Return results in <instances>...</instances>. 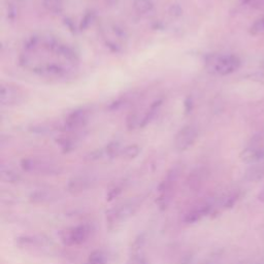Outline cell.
<instances>
[{"label": "cell", "mask_w": 264, "mask_h": 264, "mask_svg": "<svg viewBox=\"0 0 264 264\" xmlns=\"http://www.w3.org/2000/svg\"><path fill=\"white\" fill-rule=\"evenodd\" d=\"M24 100L23 91L14 85L3 84L0 87V101L4 106H15Z\"/></svg>", "instance_id": "6"}, {"label": "cell", "mask_w": 264, "mask_h": 264, "mask_svg": "<svg viewBox=\"0 0 264 264\" xmlns=\"http://www.w3.org/2000/svg\"><path fill=\"white\" fill-rule=\"evenodd\" d=\"M85 264H91V263H90V262H87V263H85Z\"/></svg>", "instance_id": "32"}, {"label": "cell", "mask_w": 264, "mask_h": 264, "mask_svg": "<svg viewBox=\"0 0 264 264\" xmlns=\"http://www.w3.org/2000/svg\"><path fill=\"white\" fill-rule=\"evenodd\" d=\"M181 264H188V262H182Z\"/></svg>", "instance_id": "31"}, {"label": "cell", "mask_w": 264, "mask_h": 264, "mask_svg": "<svg viewBox=\"0 0 264 264\" xmlns=\"http://www.w3.org/2000/svg\"><path fill=\"white\" fill-rule=\"evenodd\" d=\"M102 155H103L102 151H95V152L90 153V154L86 157V159H87V160H90V161H95V160L100 159V158L102 157Z\"/></svg>", "instance_id": "28"}, {"label": "cell", "mask_w": 264, "mask_h": 264, "mask_svg": "<svg viewBox=\"0 0 264 264\" xmlns=\"http://www.w3.org/2000/svg\"><path fill=\"white\" fill-rule=\"evenodd\" d=\"M91 179L87 176H75L68 180L66 190L71 194H79L86 191L91 186Z\"/></svg>", "instance_id": "9"}, {"label": "cell", "mask_w": 264, "mask_h": 264, "mask_svg": "<svg viewBox=\"0 0 264 264\" xmlns=\"http://www.w3.org/2000/svg\"><path fill=\"white\" fill-rule=\"evenodd\" d=\"M264 175V169L262 166H252L246 173V180L250 182H257L262 179Z\"/></svg>", "instance_id": "18"}, {"label": "cell", "mask_w": 264, "mask_h": 264, "mask_svg": "<svg viewBox=\"0 0 264 264\" xmlns=\"http://www.w3.org/2000/svg\"><path fill=\"white\" fill-rule=\"evenodd\" d=\"M239 157L244 163H255L264 157V152L257 148H247L240 153Z\"/></svg>", "instance_id": "15"}, {"label": "cell", "mask_w": 264, "mask_h": 264, "mask_svg": "<svg viewBox=\"0 0 264 264\" xmlns=\"http://www.w3.org/2000/svg\"><path fill=\"white\" fill-rule=\"evenodd\" d=\"M240 66V60L234 55L215 54L205 60L206 71L214 75H228L236 71Z\"/></svg>", "instance_id": "1"}, {"label": "cell", "mask_w": 264, "mask_h": 264, "mask_svg": "<svg viewBox=\"0 0 264 264\" xmlns=\"http://www.w3.org/2000/svg\"><path fill=\"white\" fill-rule=\"evenodd\" d=\"M213 209V205L210 202H203L197 205L194 209L188 212L184 217V222L186 224H193L200 221L203 217L209 215Z\"/></svg>", "instance_id": "8"}, {"label": "cell", "mask_w": 264, "mask_h": 264, "mask_svg": "<svg viewBox=\"0 0 264 264\" xmlns=\"http://www.w3.org/2000/svg\"><path fill=\"white\" fill-rule=\"evenodd\" d=\"M202 264H205V263H202Z\"/></svg>", "instance_id": "33"}, {"label": "cell", "mask_w": 264, "mask_h": 264, "mask_svg": "<svg viewBox=\"0 0 264 264\" xmlns=\"http://www.w3.org/2000/svg\"><path fill=\"white\" fill-rule=\"evenodd\" d=\"M16 243L20 248H42L49 244V240L37 235H21L16 238Z\"/></svg>", "instance_id": "12"}, {"label": "cell", "mask_w": 264, "mask_h": 264, "mask_svg": "<svg viewBox=\"0 0 264 264\" xmlns=\"http://www.w3.org/2000/svg\"><path fill=\"white\" fill-rule=\"evenodd\" d=\"M92 232L91 226L87 224H81L74 227L66 228L59 233L61 242L65 247L80 246V244L86 242L90 237Z\"/></svg>", "instance_id": "4"}, {"label": "cell", "mask_w": 264, "mask_h": 264, "mask_svg": "<svg viewBox=\"0 0 264 264\" xmlns=\"http://www.w3.org/2000/svg\"><path fill=\"white\" fill-rule=\"evenodd\" d=\"M173 199V192H162L156 199V203L161 211H165Z\"/></svg>", "instance_id": "19"}, {"label": "cell", "mask_w": 264, "mask_h": 264, "mask_svg": "<svg viewBox=\"0 0 264 264\" xmlns=\"http://www.w3.org/2000/svg\"><path fill=\"white\" fill-rule=\"evenodd\" d=\"M205 178H206V172L204 168H201V167L195 168L187 178V181H186L187 187L189 188L191 191H197L203 185Z\"/></svg>", "instance_id": "13"}, {"label": "cell", "mask_w": 264, "mask_h": 264, "mask_svg": "<svg viewBox=\"0 0 264 264\" xmlns=\"http://www.w3.org/2000/svg\"><path fill=\"white\" fill-rule=\"evenodd\" d=\"M43 7L52 14H61L63 12L62 0H42Z\"/></svg>", "instance_id": "17"}, {"label": "cell", "mask_w": 264, "mask_h": 264, "mask_svg": "<svg viewBox=\"0 0 264 264\" xmlns=\"http://www.w3.org/2000/svg\"><path fill=\"white\" fill-rule=\"evenodd\" d=\"M21 167L24 172L34 175L57 176L61 173V168L50 161L37 158H24L21 161Z\"/></svg>", "instance_id": "3"}, {"label": "cell", "mask_w": 264, "mask_h": 264, "mask_svg": "<svg viewBox=\"0 0 264 264\" xmlns=\"http://www.w3.org/2000/svg\"><path fill=\"white\" fill-rule=\"evenodd\" d=\"M126 264H147V258L143 252L131 254Z\"/></svg>", "instance_id": "25"}, {"label": "cell", "mask_w": 264, "mask_h": 264, "mask_svg": "<svg viewBox=\"0 0 264 264\" xmlns=\"http://www.w3.org/2000/svg\"><path fill=\"white\" fill-rule=\"evenodd\" d=\"M141 204H142L141 199L135 198L124 202L121 205L112 207V209L106 212L107 224L109 226H115L117 223L125 222L139 211Z\"/></svg>", "instance_id": "2"}, {"label": "cell", "mask_w": 264, "mask_h": 264, "mask_svg": "<svg viewBox=\"0 0 264 264\" xmlns=\"http://www.w3.org/2000/svg\"><path fill=\"white\" fill-rule=\"evenodd\" d=\"M89 119L88 111L84 108L75 109L71 111L70 114L66 117L64 122V129L65 130H77L83 128Z\"/></svg>", "instance_id": "7"}, {"label": "cell", "mask_w": 264, "mask_h": 264, "mask_svg": "<svg viewBox=\"0 0 264 264\" xmlns=\"http://www.w3.org/2000/svg\"><path fill=\"white\" fill-rule=\"evenodd\" d=\"M198 138V131L194 125H187L183 127L176 135L174 145L179 152H185L189 150Z\"/></svg>", "instance_id": "5"}, {"label": "cell", "mask_w": 264, "mask_h": 264, "mask_svg": "<svg viewBox=\"0 0 264 264\" xmlns=\"http://www.w3.org/2000/svg\"><path fill=\"white\" fill-rule=\"evenodd\" d=\"M243 2H244V3H249V2H250V0H243Z\"/></svg>", "instance_id": "30"}, {"label": "cell", "mask_w": 264, "mask_h": 264, "mask_svg": "<svg viewBox=\"0 0 264 264\" xmlns=\"http://www.w3.org/2000/svg\"><path fill=\"white\" fill-rule=\"evenodd\" d=\"M0 179L8 184H16L21 181V175L11 165L2 164L0 166Z\"/></svg>", "instance_id": "14"}, {"label": "cell", "mask_w": 264, "mask_h": 264, "mask_svg": "<svg viewBox=\"0 0 264 264\" xmlns=\"http://www.w3.org/2000/svg\"><path fill=\"white\" fill-rule=\"evenodd\" d=\"M146 234L145 233H141L139 234L134 242L131 244V254H136V253H141L143 252V248L145 247V243H146Z\"/></svg>", "instance_id": "21"}, {"label": "cell", "mask_w": 264, "mask_h": 264, "mask_svg": "<svg viewBox=\"0 0 264 264\" xmlns=\"http://www.w3.org/2000/svg\"><path fill=\"white\" fill-rule=\"evenodd\" d=\"M238 196L239 195L237 192H231V193L226 194L222 198V206L225 207V209H230V207H232L237 201Z\"/></svg>", "instance_id": "23"}, {"label": "cell", "mask_w": 264, "mask_h": 264, "mask_svg": "<svg viewBox=\"0 0 264 264\" xmlns=\"http://www.w3.org/2000/svg\"><path fill=\"white\" fill-rule=\"evenodd\" d=\"M88 262H90L91 264H106L105 255L101 251L95 250L90 254Z\"/></svg>", "instance_id": "24"}, {"label": "cell", "mask_w": 264, "mask_h": 264, "mask_svg": "<svg viewBox=\"0 0 264 264\" xmlns=\"http://www.w3.org/2000/svg\"><path fill=\"white\" fill-rule=\"evenodd\" d=\"M59 194L52 189H36L29 195V201L33 204H44L57 200Z\"/></svg>", "instance_id": "10"}, {"label": "cell", "mask_w": 264, "mask_h": 264, "mask_svg": "<svg viewBox=\"0 0 264 264\" xmlns=\"http://www.w3.org/2000/svg\"><path fill=\"white\" fill-rule=\"evenodd\" d=\"M141 153V148L137 145H131L128 147H125L122 151V155L126 158V159H135L137 158Z\"/></svg>", "instance_id": "22"}, {"label": "cell", "mask_w": 264, "mask_h": 264, "mask_svg": "<svg viewBox=\"0 0 264 264\" xmlns=\"http://www.w3.org/2000/svg\"><path fill=\"white\" fill-rule=\"evenodd\" d=\"M132 6H134V9L137 13L145 15L153 11L154 2L153 0H134Z\"/></svg>", "instance_id": "16"}, {"label": "cell", "mask_w": 264, "mask_h": 264, "mask_svg": "<svg viewBox=\"0 0 264 264\" xmlns=\"http://www.w3.org/2000/svg\"><path fill=\"white\" fill-rule=\"evenodd\" d=\"M121 193H122V187L119 186V185L114 186V187L110 188V189L107 191V194H106V200H107V201L114 200V199L117 198Z\"/></svg>", "instance_id": "26"}, {"label": "cell", "mask_w": 264, "mask_h": 264, "mask_svg": "<svg viewBox=\"0 0 264 264\" xmlns=\"http://www.w3.org/2000/svg\"><path fill=\"white\" fill-rule=\"evenodd\" d=\"M264 30V19H261V20H258L257 22L254 23V25L251 27V33L256 35Z\"/></svg>", "instance_id": "27"}, {"label": "cell", "mask_w": 264, "mask_h": 264, "mask_svg": "<svg viewBox=\"0 0 264 264\" xmlns=\"http://www.w3.org/2000/svg\"><path fill=\"white\" fill-rule=\"evenodd\" d=\"M122 151L123 150L121 149V146L118 142H112L106 146L105 155L110 159H114V158L118 157L120 154H122Z\"/></svg>", "instance_id": "20"}, {"label": "cell", "mask_w": 264, "mask_h": 264, "mask_svg": "<svg viewBox=\"0 0 264 264\" xmlns=\"http://www.w3.org/2000/svg\"><path fill=\"white\" fill-rule=\"evenodd\" d=\"M258 199L260 200V201H262V202H264V189L260 192V194L258 195Z\"/></svg>", "instance_id": "29"}, {"label": "cell", "mask_w": 264, "mask_h": 264, "mask_svg": "<svg viewBox=\"0 0 264 264\" xmlns=\"http://www.w3.org/2000/svg\"><path fill=\"white\" fill-rule=\"evenodd\" d=\"M180 172L181 168L179 166H174L173 168L169 169L168 173L158 186V192H174V188L179 179Z\"/></svg>", "instance_id": "11"}]
</instances>
